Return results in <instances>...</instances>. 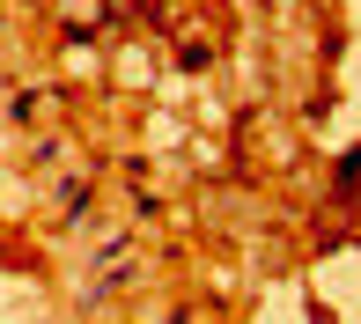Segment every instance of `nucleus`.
<instances>
[{
    "instance_id": "nucleus-1",
    "label": "nucleus",
    "mask_w": 361,
    "mask_h": 324,
    "mask_svg": "<svg viewBox=\"0 0 361 324\" xmlns=\"http://www.w3.org/2000/svg\"><path fill=\"white\" fill-rule=\"evenodd\" d=\"M354 177H361V148H354V155H347V185H354Z\"/></svg>"
}]
</instances>
